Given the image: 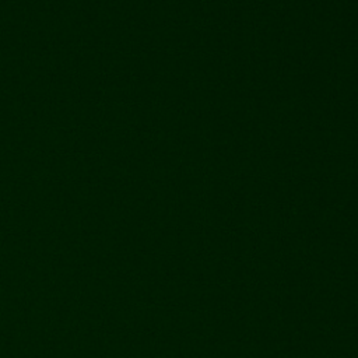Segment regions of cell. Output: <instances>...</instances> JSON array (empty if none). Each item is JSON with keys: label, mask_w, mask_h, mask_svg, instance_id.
Segmentation results:
<instances>
[]
</instances>
